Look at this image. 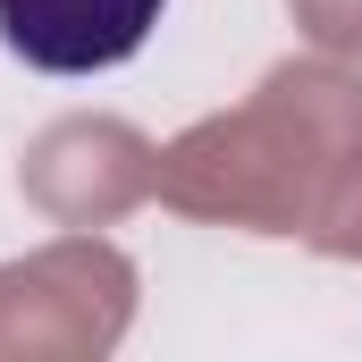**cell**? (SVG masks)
I'll return each mask as SVG.
<instances>
[{"label":"cell","instance_id":"obj_1","mask_svg":"<svg viewBox=\"0 0 362 362\" xmlns=\"http://www.w3.org/2000/svg\"><path fill=\"white\" fill-rule=\"evenodd\" d=\"M169 0H0V42L42 76H101L127 68Z\"/></svg>","mask_w":362,"mask_h":362}]
</instances>
